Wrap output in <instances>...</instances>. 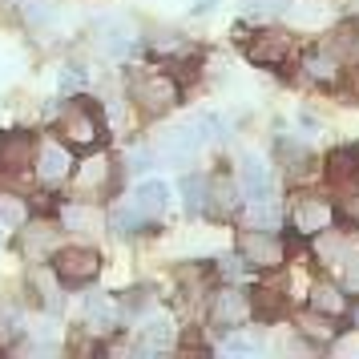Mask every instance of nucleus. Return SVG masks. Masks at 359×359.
I'll list each match as a JSON object with an SVG mask.
<instances>
[{
	"mask_svg": "<svg viewBox=\"0 0 359 359\" xmlns=\"http://www.w3.org/2000/svg\"><path fill=\"white\" fill-rule=\"evenodd\" d=\"M33 133L25 130H4L0 133V174H20L25 165L33 162Z\"/></svg>",
	"mask_w": 359,
	"mask_h": 359,
	"instance_id": "obj_9",
	"label": "nucleus"
},
{
	"mask_svg": "<svg viewBox=\"0 0 359 359\" xmlns=\"http://www.w3.org/2000/svg\"><path fill=\"white\" fill-rule=\"evenodd\" d=\"M250 226L259 230H283V222H287V210H283V202L278 198H262V202H250Z\"/></svg>",
	"mask_w": 359,
	"mask_h": 359,
	"instance_id": "obj_18",
	"label": "nucleus"
},
{
	"mask_svg": "<svg viewBox=\"0 0 359 359\" xmlns=\"http://www.w3.org/2000/svg\"><path fill=\"white\" fill-rule=\"evenodd\" d=\"M174 347V319L165 311H146L142 335H137V355H162Z\"/></svg>",
	"mask_w": 359,
	"mask_h": 359,
	"instance_id": "obj_8",
	"label": "nucleus"
},
{
	"mask_svg": "<svg viewBox=\"0 0 359 359\" xmlns=\"http://www.w3.org/2000/svg\"><path fill=\"white\" fill-rule=\"evenodd\" d=\"M33 287H36V294H41V307L49 311V315H57V311H61V278L49 283V275H33Z\"/></svg>",
	"mask_w": 359,
	"mask_h": 359,
	"instance_id": "obj_24",
	"label": "nucleus"
},
{
	"mask_svg": "<svg viewBox=\"0 0 359 359\" xmlns=\"http://www.w3.org/2000/svg\"><path fill=\"white\" fill-rule=\"evenodd\" d=\"M327 45L339 53L343 65H359V25H343V29H339L335 36H331Z\"/></svg>",
	"mask_w": 359,
	"mask_h": 359,
	"instance_id": "obj_22",
	"label": "nucleus"
},
{
	"mask_svg": "<svg viewBox=\"0 0 359 359\" xmlns=\"http://www.w3.org/2000/svg\"><path fill=\"white\" fill-rule=\"evenodd\" d=\"M20 13H25V20H33V25H45L49 20V8H41V0H25Z\"/></svg>",
	"mask_w": 359,
	"mask_h": 359,
	"instance_id": "obj_28",
	"label": "nucleus"
},
{
	"mask_svg": "<svg viewBox=\"0 0 359 359\" xmlns=\"http://www.w3.org/2000/svg\"><path fill=\"white\" fill-rule=\"evenodd\" d=\"M57 238H61V234H57L53 226H33V230H25V255H29V259H45V255H49V259H53V250H57Z\"/></svg>",
	"mask_w": 359,
	"mask_h": 359,
	"instance_id": "obj_20",
	"label": "nucleus"
},
{
	"mask_svg": "<svg viewBox=\"0 0 359 359\" xmlns=\"http://www.w3.org/2000/svg\"><path fill=\"white\" fill-rule=\"evenodd\" d=\"M287 53H291V36L287 33H259L255 36V45H246V57L255 61V65L262 69H278L283 61H287Z\"/></svg>",
	"mask_w": 359,
	"mask_h": 359,
	"instance_id": "obj_12",
	"label": "nucleus"
},
{
	"mask_svg": "<svg viewBox=\"0 0 359 359\" xmlns=\"http://www.w3.org/2000/svg\"><path fill=\"white\" fill-rule=\"evenodd\" d=\"M93 41H97V49L105 53V57H114V61H121V57H130V53L137 49L133 25L126 17H101V20H93Z\"/></svg>",
	"mask_w": 359,
	"mask_h": 359,
	"instance_id": "obj_6",
	"label": "nucleus"
},
{
	"mask_svg": "<svg viewBox=\"0 0 359 359\" xmlns=\"http://www.w3.org/2000/svg\"><path fill=\"white\" fill-rule=\"evenodd\" d=\"M85 85H89V69H81V65H65V69H61V81H57L61 97H73V93H81Z\"/></svg>",
	"mask_w": 359,
	"mask_h": 359,
	"instance_id": "obj_25",
	"label": "nucleus"
},
{
	"mask_svg": "<svg viewBox=\"0 0 359 359\" xmlns=\"http://www.w3.org/2000/svg\"><path fill=\"white\" fill-rule=\"evenodd\" d=\"M238 194L250 202H262V198H275V178L271 170L259 162V158H243V174H238Z\"/></svg>",
	"mask_w": 359,
	"mask_h": 359,
	"instance_id": "obj_11",
	"label": "nucleus"
},
{
	"mask_svg": "<svg viewBox=\"0 0 359 359\" xmlns=\"http://www.w3.org/2000/svg\"><path fill=\"white\" fill-rule=\"evenodd\" d=\"M311 307L323 311V315H343L347 311V299L335 283H315V291H311Z\"/></svg>",
	"mask_w": 359,
	"mask_h": 359,
	"instance_id": "obj_21",
	"label": "nucleus"
},
{
	"mask_svg": "<svg viewBox=\"0 0 359 359\" xmlns=\"http://www.w3.org/2000/svg\"><path fill=\"white\" fill-rule=\"evenodd\" d=\"M133 101L146 109V114H165V109H174L178 105V81L170 77V73H137L133 77Z\"/></svg>",
	"mask_w": 359,
	"mask_h": 359,
	"instance_id": "obj_3",
	"label": "nucleus"
},
{
	"mask_svg": "<svg viewBox=\"0 0 359 359\" xmlns=\"http://www.w3.org/2000/svg\"><path fill=\"white\" fill-rule=\"evenodd\" d=\"M355 93H359V77H355Z\"/></svg>",
	"mask_w": 359,
	"mask_h": 359,
	"instance_id": "obj_32",
	"label": "nucleus"
},
{
	"mask_svg": "<svg viewBox=\"0 0 359 359\" xmlns=\"http://www.w3.org/2000/svg\"><path fill=\"white\" fill-rule=\"evenodd\" d=\"M182 202L190 214H202L210 206V178L206 174H186L182 178Z\"/></svg>",
	"mask_w": 359,
	"mask_h": 359,
	"instance_id": "obj_19",
	"label": "nucleus"
},
{
	"mask_svg": "<svg viewBox=\"0 0 359 359\" xmlns=\"http://www.w3.org/2000/svg\"><path fill=\"white\" fill-rule=\"evenodd\" d=\"M69 149L61 142H49V146H41V158H36V178L45 182V186H57L61 178H69Z\"/></svg>",
	"mask_w": 359,
	"mask_h": 359,
	"instance_id": "obj_14",
	"label": "nucleus"
},
{
	"mask_svg": "<svg viewBox=\"0 0 359 359\" xmlns=\"http://www.w3.org/2000/svg\"><path fill=\"white\" fill-rule=\"evenodd\" d=\"M13 230H17V222H8V218L0 214V246L8 243V234H13Z\"/></svg>",
	"mask_w": 359,
	"mask_h": 359,
	"instance_id": "obj_30",
	"label": "nucleus"
},
{
	"mask_svg": "<svg viewBox=\"0 0 359 359\" xmlns=\"http://www.w3.org/2000/svg\"><path fill=\"white\" fill-rule=\"evenodd\" d=\"M250 271H255V266H250V262L243 259V250H238V255H222V259H218V275H222V278H230V283H238V278H246Z\"/></svg>",
	"mask_w": 359,
	"mask_h": 359,
	"instance_id": "obj_26",
	"label": "nucleus"
},
{
	"mask_svg": "<svg viewBox=\"0 0 359 359\" xmlns=\"http://www.w3.org/2000/svg\"><path fill=\"white\" fill-rule=\"evenodd\" d=\"M255 315V303L243 291H218L210 303V323L218 331H238V323H246Z\"/></svg>",
	"mask_w": 359,
	"mask_h": 359,
	"instance_id": "obj_7",
	"label": "nucleus"
},
{
	"mask_svg": "<svg viewBox=\"0 0 359 359\" xmlns=\"http://www.w3.org/2000/svg\"><path fill=\"white\" fill-rule=\"evenodd\" d=\"M133 206L146 214L149 222H158L170 206V186L165 182H146V186H137V194H133Z\"/></svg>",
	"mask_w": 359,
	"mask_h": 359,
	"instance_id": "obj_16",
	"label": "nucleus"
},
{
	"mask_svg": "<svg viewBox=\"0 0 359 359\" xmlns=\"http://www.w3.org/2000/svg\"><path fill=\"white\" fill-rule=\"evenodd\" d=\"M339 69H343V61H339V53L331 49V45H323L319 53H311V57H307V77H311V81L331 85L335 77H339Z\"/></svg>",
	"mask_w": 359,
	"mask_h": 359,
	"instance_id": "obj_17",
	"label": "nucleus"
},
{
	"mask_svg": "<svg viewBox=\"0 0 359 359\" xmlns=\"http://www.w3.org/2000/svg\"><path fill=\"white\" fill-rule=\"evenodd\" d=\"M146 226H154V222H149L146 214L133 206V198L117 202L114 210H109V230H114V234H121V238H133V234H142Z\"/></svg>",
	"mask_w": 359,
	"mask_h": 359,
	"instance_id": "obj_15",
	"label": "nucleus"
},
{
	"mask_svg": "<svg viewBox=\"0 0 359 359\" xmlns=\"http://www.w3.org/2000/svg\"><path fill=\"white\" fill-rule=\"evenodd\" d=\"M57 133L65 137L73 149H93L101 146V137H105V121H101V109L93 101H73L65 114H61V126Z\"/></svg>",
	"mask_w": 359,
	"mask_h": 359,
	"instance_id": "obj_2",
	"label": "nucleus"
},
{
	"mask_svg": "<svg viewBox=\"0 0 359 359\" xmlns=\"http://www.w3.org/2000/svg\"><path fill=\"white\" fill-rule=\"evenodd\" d=\"M85 323H89V331H97V335H109V331L121 323V303L109 299V294H89V303H85Z\"/></svg>",
	"mask_w": 359,
	"mask_h": 359,
	"instance_id": "obj_13",
	"label": "nucleus"
},
{
	"mask_svg": "<svg viewBox=\"0 0 359 359\" xmlns=\"http://www.w3.org/2000/svg\"><path fill=\"white\" fill-rule=\"evenodd\" d=\"M206 210L222 214V218L234 210V186H230L226 178H210V206H206Z\"/></svg>",
	"mask_w": 359,
	"mask_h": 359,
	"instance_id": "obj_23",
	"label": "nucleus"
},
{
	"mask_svg": "<svg viewBox=\"0 0 359 359\" xmlns=\"http://www.w3.org/2000/svg\"><path fill=\"white\" fill-rule=\"evenodd\" d=\"M218 137H226V121L218 114H194L190 121H182L174 130H165L158 137V154L170 162H190L202 146H210Z\"/></svg>",
	"mask_w": 359,
	"mask_h": 359,
	"instance_id": "obj_1",
	"label": "nucleus"
},
{
	"mask_svg": "<svg viewBox=\"0 0 359 359\" xmlns=\"http://www.w3.org/2000/svg\"><path fill=\"white\" fill-rule=\"evenodd\" d=\"M238 250H243V259L255 266V271H275V266H283V255H287V246H283V238H278V230H259L250 226L243 234V243H238Z\"/></svg>",
	"mask_w": 359,
	"mask_h": 359,
	"instance_id": "obj_5",
	"label": "nucleus"
},
{
	"mask_svg": "<svg viewBox=\"0 0 359 359\" xmlns=\"http://www.w3.org/2000/svg\"><path fill=\"white\" fill-rule=\"evenodd\" d=\"M347 315H351V327H355V331H359V299H355V303H351V307H347Z\"/></svg>",
	"mask_w": 359,
	"mask_h": 359,
	"instance_id": "obj_31",
	"label": "nucleus"
},
{
	"mask_svg": "<svg viewBox=\"0 0 359 359\" xmlns=\"http://www.w3.org/2000/svg\"><path fill=\"white\" fill-rule=\"evenodd\" d=\"M130 170H133V174L149 170V154H133V158H130Z\"/></svg>",
	"mask_w": 359,
	"mask_h": 359,
	"instance_id": "obj_29",
	"label": "nucleus"
},
{
	"mask_svg": "<svg viewBox=\"0 0 359 359\" xmlns=\"http://www.w3.org/2000/svg\"><path fill=\"white\" fill-rule=\"evenodd\" d=\"M53 271H57V278L65 283V287H85V283H93V275H97V250H89V246H57L53 250Z\"/></svg>",
	"mask_w": 359,
	"mask_h": 359,
	"instance_id": "obj_4",
	"label": "nucleus"
},
{
	"mask_svg": "<svg viewBox=\"0 0 359 359\" xmlns=\"http://www.w3.org/2000/svg\"><path fill=\"white\" fill-rule=\"evenodd\" d=\"M331 218H335V210H331V202H323V198H299L294 202V214H291V222L299 234H327Z\"/></svg>",
	"mask_w": 359,
	"mask_h": 359,
	"instance_id": "obj_10",
	"label": "nucleus"
},
{
	"mask_svg": "<svg viewBox=\"0 0 359 359\" xmlns=\"http://www.w3.org/2000/svg\"><path fill=\"white\" fill-rule=\"evenodd\" d=\"M222 351H234V355H255V351H262V339H259V335H226V339H222Z\"/></svg>",
	"mask_w": 359,
	"mask_h": 359,
	"instance_id": "obj_27",
	"label": "nucleus"
}]
</instances>
